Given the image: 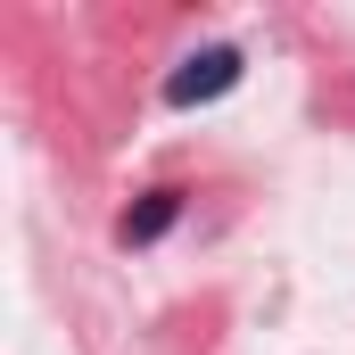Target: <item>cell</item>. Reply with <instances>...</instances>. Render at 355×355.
Segmentation results:
<instances>
[{"instance_id":"cell-1","label":"cell","mask_w":355,"mask_h":355,"mask_svg":"<svg viewBox=\"0 0 355 355\" xmlns=\"http://www.w3.org/2000/svg\"><path fill=\"white\" fill-rule=\"evenodd\" d=\"M240 75H248V58H240L232 42H215V50H190L174 75H166V99H174V107H207V99H223Z\"/></svg>"},{"instance_id":"cell-2","label":"cell","mask_w":355,"mask_h":355,"mask_svg":"<svg viewBox=\"0 0 355 355\" xmlns=\"http://www.w3.org/2000/svg\"><path fill=\"white\" fill-rule=\"evenodd\" d=\"M174 223H182V190L166 182V190H149V198L124 215V248H149V240H166Z\"/></svg>"}]
</instances>
